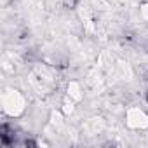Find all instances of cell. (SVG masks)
Masks as SVG:
<instances>
[{"mask_svg":"<svg viewBox=\"0 0 148 148\" xmlns=\"http://www.w3.org/2000/svg\"><path fill=\"white\" fill-rule=\"evenodd\" d=\"M79 4V0H63V5L64 9H75Z\"/></svg>","mask_w":148,"mask_h":148,"instance_id":"1","label":"cell"},{"mask_svg":"<svg viewBox=\"0 0 148 148\" xmlns=\"http://www.w3.org/2000/svg\"><path fill=\"white\" fill-rule=\"evenodd\" d=\"M25 146H37V141L35 139H26L25 141Z\"/></svg>","mask_w":148,"mask_h":148,"instance_id":"2","label":"cell"},{"mask_svg":"<svg viewBox=\"0 0 148 148\" xmlns=\"http://www.w3.org/2000/svg\"><path fill=\"white\" fill-rule=\"evenodd\" d=\"M146 101H148V89H146Z\"/></svg>","mask_w":148,"mask_h":148,"instance_id":"3","label":"cell"}]
</instances>
